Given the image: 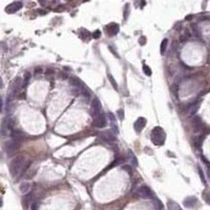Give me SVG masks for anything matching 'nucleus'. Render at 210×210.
<instances>
[{"mask_svg": "<svg viewBox=\"0 0 210 210\" xmlns=\"http://www.w3.org/2000/svg\"><path fill=\"white\" fill-rule=\"evenodd\" d=\"M29 165V162L25 157L20 155L14 158L9 165V171L11 175L15 177L24 172L25 169Z\"/></svg>", "mask_w": 210, "mask_h": 210, "instance_id": "obj_1", "label": "nucleus"}, {"mask_svg": "<svg viewBox=\"0 0 210 210\" xmlns=\"http://www.w3.org/2000/svg\"><path fill=\"white\" fill-rule=\"evenodd\" d=\"M151 139L156 145H162L165 142L166 133L161 127L157 126L152 130L151 133Z\"/></svg>", "mask_w": 210, "mask_h": 210, "instance_id": "obj_2", "label": "nucleus"}, {"mask_svg": "<svg viewBox=\"0 0 210 210\" xmlns=\"http://www.w3.org/2000/svg\"><path fill=\"white\" fill-rule=\"evenodd\" d=\"M137 193L140 197L144 199H151L153 197L151 190L147 186L140 187L137 190Z\"/></svg>", "mask_w": 210, "mask_h": 210, "instance_id": "obj_3", "label": "nucleus"}, {"mask_svg": "<svg viewBox=\"0 0 210 210\" xmlns=\"http://www.w3.org/2000/svg\"><path fill=\"white\" fill-rule=\"evenodd\" d=\"M94 124L96 127H99V128H103L106 126L107 121L103 113H100L94 117Z\"/></svg>", "mask_w": 210, "mask_h": 210, "instance_id": "obj_4", "label": "nucleus"}, {"mask_svg": "<svg viewBox=\"0 0 210 210\" xmlns=\"http://www.w3.org/2000/svg\"><path fill=\"white\" fill-rule=\"evenodd\" d=\"M101 110L102 104L100 103V100L97 98H96L93 100L92 105H91V115H92L93 117H94L101 113Z\"/></svg>", "mask_w": 210, "mask_h": 210, "instance_id": "obj_5", "label": "nucleus"}, {"mask_svg": "<svg viewBox=\"0 0 210 210\" xmlns=\"http://www.w3.org/2000/svg\"><path fill=\"white\" fill-rule=\"evenodd\" d=\"M147 124V120L144 117H139L134 124V129L136 133H140Z\"/></svg>", "mask_w": 210, "mask_h": 210, "instance_id": "obj_6", "label": "nucleus"}, {"mask_svg": "<svg viewBox=\"0 0 210 210\" xmlns=\"http://www.w3.org/2000/svg\"><path fill=\"white\" fill-rule=\"evenodd\" d=\"M22 3L20 2H15L8 5L6 7L5 11L8 14H13L18 11L22 8Z\"/></svg>", "mask_w": 210, "mask_h": 210, "instance_id": "obj_7", "label": "nucleus"}, {"mask_svg": "<svg viewBox=\"0 0 210 210\" xmlns=\"http://www.w3.org/2000/svg\"><path fill=\"white\" fill-rule=\"evenodd\" d=\"M100 137L103 141L106 142L109 144L113 143L116 139L115 136H114V135L112 133H111L110 131H103V132H102V133H100Z\"/></svg>", "mask_w": 210, "mask_h": 210, "instance_id": "obj_8", "label": "nucleus"}, {"mask_svg": "<svg viewBox=\"0 0 210 210\" xmlns=\"http://www.w3.org/2000/svg\"><path fill=\"white\" fill-rule=\"evenodd\" d=\"M5 148L8 152H13L16 151L20 148V143L19 141L15 140H11L7 142L5 144Z\"/></svg>", "mask_w": 210, "mask_h": 210, "instance_id": "obj_9", "label": "nucleus"}, {"mask_svg": "<svg viewBox=\"0 0 210 210\" xmlns=\"http://www.w3.org/2000/svg\"><path fill=\"white\" fill-rule=\"evenodd\" d=\"M107 34L111 36H115L118 34V32H119V29L120 27L119 25H118L116 23H111V24H109L107 27Z\"/></svg>", "mask_w": 210, "mask_h": 210, "instance_id": "obj_10", "label": "nucleus"}, {"mask_svg": "<svg viewBox=\"0 0 210 210\" xmlns=\"http://www.w3.org/2000/svg\"><path fill=\"white\" fill-rule=\"evenodd\" d=\"M108 118L109 121L111 122V126L113 131L115 134L119 133V129H118V126L116 123V119L115 115H114V114L111 112L108 113Z\"/></svg>", "mask_w": 210, "mask_h": 210, "instance_id": "obj_11", "label": "nucleus"}, {"mask_svg": "<svg viewBox=\"0 0 210 210\" xmlns=\"http://www.w3.org/2000/svg\"><path fill=\"white\" fill-rule=\"evenodd\" d=\"M198 201L197 198L195 196H190V197H186L183 201L184 206L187 208H193L195 206V205L197 204Z\"/></svg>", "mask_w": 210, "mask_h": 210, "instance_id": "obj_12", "label": "nucleus"}, {"mask_svg": "<svg viewBox=\"0 0 210 210\" xmlns=\"http://www.w3.org/2000/svg\"><path fill=\"white\" fill-rule=\"evenodd\" d=\"M202 126V122L199 116H195L193 120V128L195 133H198L201 130Z\"/></svg>", "mask_w": 210, "mask_h": 210, "instance_id": "obj_13", "label": "nucleus"}, {"mask_svg": "<svg viewBox=\"0 0 210 210\" xmlns=\"http://www.w3.org/2000/svg\"><path fill=\"white\" fill-rule=\"evenodd\" d=\"M19 189L22 194L24 195L28 194L30 192V191L32 189V185L30 183H29V182H22V183L20 185Z\"/></svg>", "mask_w": 210, "mask_h": 210, "instance_id": "obj_14", "label": "nucleus"}, {"mask_svg": "<svg viewBox=\"0 0 210 210\" xmlns=\"http://www.w3.org/2000/svg\"><path fill=\"white\" fill-rule=\"evenodd\" d=\"M128 159L131 163V164L134 167H136L138 166V160L135 157V155L134 153L131 151V150L128 151Z\"/></svg>", "mask_w": 210, "mask_h": 210, "instance_id": "obj_15", "label": "nucleus"}, {"mask_svg": "<svg viewBox=\"0 0 210 210\" xmlns=\"http://www.w3.org/2000/svg\"><path fill=\"white\" fill-rule=\"evenodd\" d=\"M168 210H183L180 206V205L173 200H169L167 202Z\"/></svg>", "mask_w": 210, "mask_h": 210, "instance_id": "obj_16", "label": "nucleus"}, {"mask_svg": "<svg viewBox=\"0 0 210 210\" xmlns=\"http://www.w3.org/2000/svg\"><path fill=\"white\" fill-rule=\"evenodd\" d=\"M11 136L13 140L17 141H20L23 138V137H24V135H23L22 132L18 130H12Z\"/></svg>", "mask_w": 210, "mask_h": 210, "instance_id": "obj_17", "label": "nucleus"}, {"mask_svg": "<svg viewBox=\"0 0 210 210\" xmlns=\"http://www.w3.org/2000/svg\"><path fill=\"white\" fill-rule=\"evenodd\" d=\"M69 84L73 87H75V88H81V81L76 77H71L69 79Z\"/></svg>", "mask_w": 210, "mask_h": 210, "instance_id": "obj_18", "label": "nucleus"}, {"mask_svg": "<svg viewBox=\"0 0 210 210\" xmlns=\"http://www.w3.org/2000/svg\"><path fill=\"white\" fill-rule=\"evenodd\" d=\"M199 102L198 101H195L193 103H191V105L189 107V113L191 114V115H195L197 112L198 111L199 109Z\"/></svg>", "mask_w": 210, "mask_h": 210, "instance_id": "obj_19", "label": "nucleus"}, {"mask_svg": "<svg viewBox=\"0 0 210 210\" xmlns=\"http://www.w3.org/2000/svg\"><path fill=\"white\" fill-rule=\"evenodd\" d=\"M191 29H192L193 33L195 37L197 38H200V36H201V34H200V32L197 25L195 24H192L191 25Z\"/></svg>", "mask_w": 210, "mask_h": 210, "instance_id": "obj_20", "label": "nucleus"}, {"mask_svg": "<svg viewBox=\"0 0 210 210\" xmlns=\"http://www.w3.org/2000/svg\"><path fill=\"white\" fill-rule=\"evenodd\" d=\"M167 44H168V40L167 38L164 39L162 41L161 45V53L162 56L165 54V52L166 51V49L167 47Z\"/></svg>", "mask_w": 210, "mask_h": 210, "instance_id": "obj_21", "label": "nucleus"}, {"mask_svg": "<svg viewBox=\"0 0 210 210\" xmlns=\"http://www.w3.org/2000/svg\"><path fill=\"white\" fill-rule=\"evenodd\" d=\"M197 170H198V173H199V177L200 178V180H201L202 182V183L204 184V185H206V178H205V176H204V172L202 170V168L200 167V166H197Z\"/></svg>", "mask_w": 210, "mask_h": 210, "instance_id": "obj_22", "label": "nucleus"}, {"mask_svg": "<svg viewBox=\"0 0 210 210\" xmlns=\"http://www.w3.org/2000/svg\"><path fill=\"white\" fill-rule=\"evenodd\" d=\"M108 79L109 81H110V83L111 84L114 89L118 91V84L115 79L114 78V77L111 75H108Z\"/></svg>", "mask_w": 210, "mask_h": 210, "instance_id": "obj_23", "label": "nucleus"}, {"mask_svg": "<svg viewBox=\"0 0 210 210\" xmlns=\"http://www.w3.org/2000/svg\"><path fill=\"white\" fill-rule=\"evenodd\" d=\"M171 90L173 94L175 95V97L178 98V97H179V86H178V85L176 84H173L171 87Z\"/></svg>", "mask_w": 210, "mask_h": 210, "instance_id": "obj_24", "label": "nucleus"}, {"mask_svg": "<svg viewBox=\"0 0 210 210\" xmlns=\"http://www.w3.org/2000/svg\"><path fill=\"white\" fill-rule=\"evenodd\" d=\"M30 72H25V74H24V87H26L27 85V84H28L29 83V81L30 79Z\"/></svg>", "mask_w": 210, "mask_h": 210, "instance_id": "obj_25", "label": "nucleus"}, {"mask_svg": "<svg viewBox=\"0 0 210 210\" xmlns=\"http://www.w3.org/2000/svg\"><path fill=\"white\" fill-rule=\"evenodd\" d=\"M143 71L144 72V74L145 75H147L148 76H150L152 74V71L151 69V68L148 66L147 65H143Z\"/></svg>", "mask_w": 210, "mask_h": 210, "instance_id": "obj_26", "label": "nucleus"}, {"mask_svg": "<svg viewBox=\"0 0 210 210\" xmlns=\"http://www.w3.org/2000/svg\"><path fill=\"white\" fill-rule=\"evenodd\" d=\"M101 35H102L101 32H100L99 30H97L93 33L92 36L94 39L97 40V39H99L100 37H101Z\"/></svg>", "mask_w": 210, "mask_h": 210, "instance_id": "obj_27", "label": "nucleus"}, {"mask_svg": "<svg viewBox=\"0 0 210 210\" xmlns=\"http://www.w3.org/2000/svg\"><path fill=\"white\" fill-rule=\"evenodd\" d=\"M117 115H118V118H119V119L120 120H122L123 119H124V110L123 109H119V110H118L117 111Z\"/></svg>", "mask_w": 210, "mask_h": 210, "instance_id": "obj_28", "label": "nucleus"}, {"mask_svg": "<svg viewBox=\"0 0 210 210\" xmlns=\"http://www.w3.org/2000/svg\"><path fill=\"white\" fill-rule=\"evenodd\" d=\"M53 75H54L53 70L50 69H47L46 70V71H45V76H46V77L52 76Z\"/></svg>", "mask_w": 210, "mask_h": 210, "instance_id": "obj_29", "label": "nucleus"}, {"mask_svg": "<svg viewBox=\"0 0 210 210\" xmlns=\"http://www.w3.org/2000/svg\"><path fill=\"white\" fill-rule=\"evenodd\" d=\"M122 169H123V170H124L125 171H126L127 173H129V174L132 172V169H131V166H129V165H126V166H123V167H122Z\"/></svg>", "mask_w": 210, "mask_h": 210, "instance_id": "obj_30", "label": "nucleus"}, {"mask_svg": "<svg viewBox=\"0 0 210 210\" xmlns=\"http://www.w3.org/2000/svg\"><path fill=\"white\" fill-rule=\"evenodd\" d=\"M128 7H129V5L128 4H127L126 5V9H125V11H124V18H125V20H127V15H128Z\"/></svg>", "mask_w": 210, "mask_h": 210, "instance_id": "obj_31", "label": "nucleus"}, {"mask_svg": "<svg viewBox=\"0 0 210 210\" xmlns=\"http://www.w3.org/2000/svg\"><path fill=\"white\" fill-rule=\"evenodd\" d=\"M34 72L36 73H36H38V74L40 73V74H41V73L42 72V69L40 67H36L34 70Z\"/></svg>", "mask_w": 210, "mask_h": 210, "instance_id": "obj_32", "label": "nucleus"}, {"mask_svg": "<svg viewBox=\"0 0 210 210\" xmlns=\"http://www.w3.org/2000/svg\"><path fill=\"white\" fill-rule=\"evenodd\" d=\"M205 200H206V202L208 204L210 205V194H208L206 196V198H205Z\"/></svg>", "mask_w": 210, "mask_h": 210, "instance_id": "obj_33", "label": "nucleus"}, {"mask_svg": "<svg viewBox=\"0 0 210 210\" xmlns=\"http://www.w3.org/2000/svg\"><path fill=\"white\" fill-rule=\"evenodd\" d=\"M187 38H187L186 36H180V42L182 43H184L187 40Z\"/></svg>", "mask_w": 210, "mask_h": 210, "instance_id": "obj_34", "label": "nucleus"}, {"mask_svg": "<svg viewBox=\"0 0 210 210\" xmlns=\"http://www.w3.org/2000/svg\"><path fill=\"white\" fill-rule=\"evenodd\" d=\"M31 210H38V206L37 204L34 203L31 206Z\"/></svg>", "mask_w": 210, "mask_h": 210, "instance_id": "obj_35", "label": "nucleus"}, {"mask_svg": "<svg viewBox=\"0 0 210 210\" xmlns=\"http://www.w3.org/2000/svg\"><path fill=\"white\" fill-rule=\"evenodd\" d=\"M207 174H208V178H209V179L210 180V166H209V167H208V169Z\"/></svg>", "mask_w": 210, "mask_h": 210, "instance_id": "obj_36", "label": "nucleus"}, {"mask_svg": "<svg viewBox=\"0 0 210 210\" xmlns=\"http://www.w3.org/2000/svg\"><path fill=\"white\" fill-rule=\"evenodd\" d=\"M2 107H3V100L1 98V111L2 110Z\"/></svg>", "mask_w": 210, "mask_h": 210, "instance_id": "obj_37", "label": "nucleus"}]
</instances>
